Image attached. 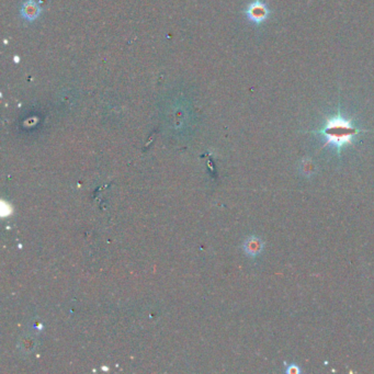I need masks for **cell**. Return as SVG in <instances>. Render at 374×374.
<instances>
[{"label": "cell", "mask_w": 374, "mask_h": 374, "mask_svg": "<svg viewBox=\"0 0 374 374\" xmlns=\"http://www.w3.org/2000/svg\"><path fill=\"white\" fill-rule=\"evenodd\" d=\"M361 130L354 128L351 121L342 118L340 114L330 118L326 122L325 128L315 131L314 133L322 134L326 138V143L324 144V147L331 145L336 148L338 153H340L341 148L345 145H351L352 138L359 134Z\"/></svg>", "instance_id": "cell-1"}, {"label": "cell", "mask_w": 374, "mask_h": 374, "mask_svg": "<svg viewBox=\"0 0 374 374\" xmlns=\"http://www.w3.org/2000/svg\"><path fill=\"white\" fill-rule=\"evenodd\" d=\"M269 8L267 4L262 3L261 0H255L248 5L246 9V16L253 23H262L268 19L269 17Z\"/></svg>", "instance_id": "cell-2"}, {"label": "cell", "mask_w": 374, "mask_h": 374, "mask_svg": "<svg viewBox=\"0 0 374 374\" xmlns=\"http://www.w3.org/2000/svg\"><path fill=\"white\" fill-rule=\"evenodd\" d=\"M42 14V9L35 0H27L22 4L21 15L28 21L36 20Z\"/></svg>", "instance_id": "cell-3"}, {"label": "cell", "mask_w": 374, "mask_h": 374, "mask_svg": "<svg viewBox=\"0 0 374 374\" xmlns=\"http://www.w3.org/2000/svg\"><path fill=\"white\" fill-rule=\"evenodd\" d=\"M245 251L248 253L249 256L255 257L258 256L263 249V243L261 239H259L258 237H250L246 240V243L244 245Z\"/></svg>", "instance_id": "cell-4"}, {"label": "cell", "mask_w": 374, "mask_h": 374, "mask_svg": "<svg viewBox=\"0 0 374 374\" xmlns=\"http://www.w3.org/2000/svg\"><path fill=\"white\" fill-rule=\"evenodd\" d=\"M287 373H289V374H298V373H300L301 372V370L299 369V366L298 365H295V364H291V365H289L288 367H287Z\"/></svg>", "instance_id": "cell-5"}]
</instances>
